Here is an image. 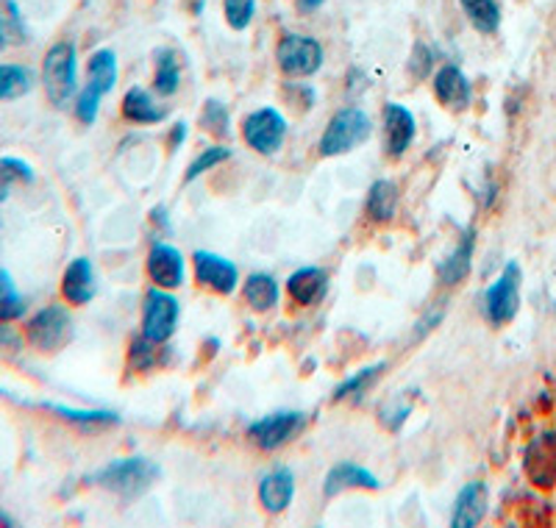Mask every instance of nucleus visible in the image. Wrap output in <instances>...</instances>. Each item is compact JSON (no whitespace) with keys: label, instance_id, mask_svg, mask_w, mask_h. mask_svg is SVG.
<instances>
[{"label":"nucleus","instance_id":"1","mask_svg":"<svg viewBox=\"0 0 556 528\" xmlns=\"http://www.w3.org/2000/svg\"><path fill=\"white\" fill-rule=\"evenodd\" d=\"M42 84L48 101L67 109L78 98V53L73 42H56L42 59Z\"/></svg>","mask_w":556,"mask_h":528},{"label":"nucleus","instance_id":"2","mask_svg":"<svg viewBox=\"0 0 556 528\" xmlns=\"http://www.w3.org/2000/svg\"><path fill=\"white\" fill-rule=\"evenodd\" d=\"M159 467L153 462L142 460V456H128V460H117L112 465L101 467L98 473L87 478L89 485H98L109 492H117V495L126 498H139L146 495L159 478Z\"/></svg>","mask_w":556,"mask_h":528},{"label":"nucleus","instance_id":"3","mask_svg":"<svg viewBox=\"0 0 556 528\" xmlns=\"http://www.w3.org/2000/svg\"><path fill=\"white\" fill-rule=\"evenodd\" d=\"M370 134H374V123L362 109H340L323 131L317 151L323 159L342 156V153H351L354 148L365 146Z\"/></svg>","mask_w":556,"mask_h":528},{"label":"nucleus","instance_id":"4","mask_svg":"<svg viewBox=\"0 0 556 528\" xmlns=\"http://www.w3.org/2000/svg\"><path fill=\"white\" fill-rule=\"evenodd\" d=\"M181 320V303L162 287H153L142 303V337H148L156 345H165L176 334Z\"/></svg>","mask_w":556,"mask_h":528},{"label":"nucleus","instance_id":"5","mask_svg":"<svg viewBox=\"0 0 556 528\" xmlns=\"http://www.w3.org/2000/svg\"><path fill=\"white\" fill-rule=\"evenodd\" d=\"M242 139L251 151L262 153V156H276L285 148L287 117L273 106L256 109L242 123Z\"/></svg>","mask_w":556,"mask_h":528},{"label":"nucleus","instance_id":"6","mask_svg":"<svg viewBox=\"0 0 556 528\" xmlns=\"http://www.w3.org/2000/svg\"><path fill=\"white\" fill-rule=\"evenodd\" d=\"M26 337L37 351L53 353L73 337V317L64 306H45L26 323Z\"/></svg>","mask_w":556,"mask_h":528},{"label":"nucleus","instance_id":"7","mask_svg":"<svg viewBox=\"0 0 556 528\" xmlns=\"http://www.w3.org/2000/svg\"><path fill=\"white\" fill-rule=\"evenodd\" d=\"M276 62L287 76H315L323 67V45L304 34H285L276 48Z\"/></svg>","mask_w":556,"mask_h":528},{"label":"nucleus","instance_id":"8","mask_svg":"<svg viewBox=\"0 0 556 528\" xmlns=\"http://www.w3.org/2000/svg\"><path fill=\"white\" fill-rule=\"evenodd\" d=\"M520 306V264L509 262L498 278L490 284V290L484 296V312L486 320L493 326H504L518 315Z\"/></svg>","mask_w":556,"mask_h":528},{"label":"nucleus","instance_id":"9","mask_svg":"<svg viewBox=\"0 0 556 528\" xmlns=\"http://www.w3.org/2000/svg\"><path fill=\"white\" fill-rule=\"evenodd\" d=\"M304 423H306L304 412L281 410V412H273V415H265L262 420L251 423V426H248V437H251L262 451H278V448L287 445L292 437L301 435Z\"/></svg>","mask_w":556,"mask_h":528},{"label":"nucleus","instance_id":"10","mask_svg":"<svg viewBox=\"0 0 556 528\" xmlns=\"http://www.w3.org/2000/svg\"><path fill=\"white\" fill-rule=\"evenodd\" d=\"M192 271L201 287L217 292V296H231L240 284V271L235 262H228L226 256H217L212 251H195L192 253Z\"/></svg>","mask_w":556,"mask_h":528},{"label":"nucleus","instance_id":"11","mask_svg":"<svg viewBox=\"0 0 556 528\" xmlns=\"http://www.w3.org/2000/svg\"><path fill=\"white\" fill-rule=\"evenodd\" d=\"M148 276L162 290H178L184 287V276H187V264H184V253L173 248L170 242H156L148 253Z\"/></svg>","mask_w":556,"mask_h":528},{"label":"nucleus","instance_id":"12","mask_svg":"<svg viewBox=\"0 0 556 528\" xmlns=\"http://www.w3.org/2000/svg\"><path fill=\"white\" fill-rule=\"evenodd\" d=\"M417 137V120L404 103H384V148L392 159L404 156Z\"/></svg>","mask_w":556,"mask_h":528},{"label":"nucleus","instance_id":"13","mask_svg":"<svg viewBox=\"0 0 556 528\" xmlns=\"http://www.w3.org/2000/svg\"><path fill=\"white\" fill-rule=\"evenodd\" d=\"M434 95L437 101L451 109V112H465L470 106V98H473L468 76L456 64H445V67L437 70Z\"/></svg>","mask_w":556,"mask_h":528},{"label":"nucleus","instance_id":"14","mask_svg":"<svg viewBox=\"0 0 556 528\" xmlns=\"http://www.w3.org/2000/svg\"><path fill=\"white\" fill-rule=\"evenodd\" d=\"M62 296L70 306H87L96 298V271L87 256H78L67 264L62 276Z\"/></svg>","mask_w":556,"mask_h":528},{"label":"nucleus","instance_id":"15","mask_svg":"<svg viewBox=\"0 0 556 528\" xmlns=\"http://www.w3.org/2000/svg\"><path fill=\"white\" fill-rule=\"evenodd\" d=\"M292 498H295V473L290 467H276L260 481V503L270 515L290 510Z\"/></svg>","mask_w":556,"mask_h":528},{"label":"nucleus","instance_id":"16","mask_svg":"<svg viewBox=\"0 0 556 528\" xmlns=\"http://www.w3.org/2000/svg\"><path fill=\"white\" fill-rule=\"evenodd\" d=\"M287 292L298 306H315L329 292V273L323 267H301L287 278Z\"/></svg>","mask_w":556,"mask_h":528},{"label":"nucleus","instance_id":"17","mask_svg":"<svg viewBox=\"0 0 556 528\" xmlns=\"http://www.w3.org/2000/svg\"><path fill=\"white\" fill-rule=\"evenodd\" d=\"M381 481L374 476V473L367 470V467L354 465V462H340L329 470L326 476V485H323V492L329 498L340 495L345 490H379Z\"/></svg>","mask_w":556,"mask_h":528},{"label":"nucleus","instance_id":"18","mask_svg":"<svg viewBox=\"0 0 556 528\" xmlns=\"http://www.w3.org/2000/svg\"><path fill=\"white\" fill-rule=\"evenodd\" d=\"M486 485L484 481H470L459 490L451 512V526L454 528H473L479 526L486 512Z\"/></svg>","mask_w":556,"mask_h":528},{"label":"nucleus","instance_id":"19","mask_svg":"<svg viewBox=\"0 0 556 528\" xmlns=\"http://www.w3.org/2000/svg\"><path fill=\"white\" fill-rule=\"evenodd\" d=\"M473 246L476 234L468 228V231L462 234L459 242H456L454 251L448 253V259L440 264V284H443V287H456V284H462L468 278L470 264H473Z\"/></svg>","mask_w":556,"mask_h":528},{"label":"nucleus","instance_id":"20","mask_svg":"<svg viewBox=\"0 0 556 528\" xmlns=\"http://www.w3.org/2000/svg\"><path fill=\"white\" fill-rule=\"evenodd\" d=\"M526 470L538 485L548 487L556 481V437L545 435L540 437L534 445L526 453Z\"/></svg>","mask_w":556,"mask_h":528},{"label":"nucleus","instance_id":"21","mask_svg":"<svg viewBox=\"0 0 556 528\" xmlns=\"http://www.w3.org/2000/svg\"><path fill=\"white\" fill-rule=\"evenodd\" d=\"M123 117L137 126H156L165 120V109H159L153 95L142 87H131L123 98Z\"/></svg>","mask_w":556,"mask_h":528},{"label":"nucleus","instance_id":"22","mask_svg":"<svg viewBox=\"0 0 556 528\" xmlns=\"http://www.w3.org/2000/svg\"><path fill=\"white\" fill-rule=\"evenodd\" d=\"M395 209H399V187H395V181H390V178L374 181L365 201L367 217L374 223H390L395 217Z\"/></svg>","mask_w":556,"mask_h":528},{"label":"nucleus","instance_id":"23","mask_svg":"<svg viewBox=\"0 0 556 528\" xmlns=\"http://www.w3.org/2000/svg\"><path fill=\"white\" fill-rule=\"evenodd\" d=\"M114 84H117V56H114V51L103 48V51L92 53V59H89L87 87L101 95H109Z\"/></svg>","mask_w":556,"mask_h":528},{"label":"nucleus","instance_id":"24","mask_svg":"<svg viewBox=\"0 0 556 528\" xmlns=\"http://www.w3.org/2000/svg\"><path fill=\"white\" fill-rule=\"evenodd\" d=\"M245 301L253 312H270L278 303V281L270 273H251L245 278Z\"/></svg>","mask_w":556,"mask_h":528},{"label":"nucleus","instance_id":"25","mask_svg":"<svg viewBox=\"0 0 556 528\" xmlns=\"http://www.w3.org/2000/svg\"><path fill=\"white\" fill-rule=\"evenodd\" d=\"M34 76L23 64H0V103L17 101L31 92Z\"/></svg>","mask_w":556,"mask_h":528},{"label":"nucleus","instance_id":"26","mask_svg":"<svg viewBox=\"0 0 556 528\" xmlns=\"http://www.w3.org/2000/svg\"><path fill=\"white\" fill-rule=\"evenodd\" d=\"M37 178L31 164L17 156H0V203L7 201L20 184H31Z\"/></svg>","mask_w":556,"mask_h":528},{"label":"nucleus","instance_id":"27","mask_svg":"<svg viewBox=\"0 0 556 528\" xmlns=\"http://www.w3.org/2000/svg\"><path fill=\"white\" fill-rule=\"evenodd\" d=\"M26 315V298L7 267H0V323H14Z\"/></svg>","mask_w":556,"mask_h":528},{"label":"nucleus","instance_id":"28","mask_svg":"<svg viewBox=\"0 0 556 528\" xmlns=\"http://www.w3.org/2000/svg\"><path fill=\"white\" fill-rule=\"evenodd\" d=\"M462 12L468 14L476 32L495 34L501 26V7L498 0H459Z\"/></svg>","mask_w":556,"mask_h":528},{"label":"nucleus","instance_id":"29","mask_svg":"<svg viewBox=\"0 0 556 528\" xmlns=\"http://www.w3.org/2000/svg\"><path fill=\"white\" fill-rule=\"evenodd\" d=\"M153 87H156L159 95H165V98L176 95L178 87H181V64H178V56L170 48L156 53V78H153Z\"/></svg>","mask_w":556,"mask_h":528},{"label":"nucleus","instance_id":"30","mask_svg":"<svg viewBox=\"0 0 556 528\" xmlns=\"http://www.w3.org/2000/svg\"><path fill=\"white\" fill-rule=\"evenodd\" d=\"M48 410H51L53 415L64 417L67 423H73V426L81 428H101L121 420V417L109 410H73V406H62V403H48Z\"/></svg>","mask_w":556,"mask_h":528},{"label":"nucleus","instance_id":"31","mask_svg":"<svg viewBox=\"0 0 556 528\" xmlns=\"http://www.w3.org/2000/svg\"><path fill=\"white\" fill-rule=\"evenodd\" d=\"M384 367H387L384 362H379V365L362 367L359 373H354V376L345 378V381H342L340 387H337L334 398H337V401H348V398H359L362 392H365L367 387H370V384L376 381V378H379V373H384Z\"/></svg>","mask_w":556,"mask_h":528},{"label":"nucleus","instance_id":"32","mask_svg":"<svg viewBox=\"0 0 556 528\" xmlns=\"http://www.w3.org/2000/svg\"><path fill=\"white\" fill-rule=\"evenodd\" d=\"M201 126L206 128L208 134H215L217 139L228 137V128H231V114H228V106L217 98H208L203 103V112H201Z\"/></svg>","mask_w":556,"mask_h":528},{"label":"nucleus","instance_id":"33","mask_svg":"<svg viewBox=\"0 0 556 528\" xmlns=\"http://www.w3.org/2000/svg\"><path fill=\"white\" fill-rule=\"evenodd\" d=\"M226 159H231V148L226 146H215V148H206V151L201 153V156L195 159V162L190 164V171H187V176H184V181L192 184L198 176H203V173L215 171L217 164H223Z\"/></svg>","mask_w":556,"mask_h":528},{"label":"nucleus","instance_id":"34","mask_svg":"<svg viewBox=\"0 0 556 528\" xmlns=\"http://www.w3.org/2000/svg\"><path fill=\"white\" fill-rule=\"evenodd\" d=\"M223 12H226L228 26L235 32H245L251 26L253 14H256V0H226Z\"/></svg>","mask_w":556,"mask_h":528},{"label":"nucleus","instance_id":"35","mask_svg":"<svg viewBox=\"0 0 556 528\" xmlns=\"http://www.w3.org/2000/svg\"><path fill=\"white\" fill-rule=\"evenodd\" d=\"M20 37H23V17L14 7V0H7V7H0V48Z\"/></svg>","mask_w":556,"mask_h":528},{"label":"nucleus","instance_id":"36","mask_svg":"<svg viewBox=\"0 0 556 528\" xmlns=\"http://www.w3.org/2000/svg\"><path fill=\"white\" fill-rule=\"evenodd\" d=\"M103 95L96 92V89L84 87L76 98V117L81 120L84 126H92L98 120V112H101Z\"/></svg>","mask_w":556,"mask_h":528},{"label":"nucleus","instance_id":"37","mask_svg":"<svg viewBox=\"0 0 556 528\" xmlns=\"http://www.w3.org/2000/svg\"><path fill=\"white\" fill-rule=\"evenodd\" d=\"M153 348H156V342H151L148 337L139 334L137 340L131 342V365L139 367V370H148V367L153 365V359H156V351H153Z\"/></svg>","mask_w":556,"mask_h":528},{"label":"nucleus","instance_id":"38","mask_svg":"<svg viewBox=\"0 0 556 528\" xmlns=\"http://www.w3.org/2000/svg\"><path fill=\"white\" fill-rule=\"evenodd\" d=\"M431 64H434V53H431L424 42H417L415 51H412V59H409L412 73H415L417 78H426L431 73Z\"/></svg>","mask_w":556,"mask_h":528},{"label":"nucleus","instance_id":"39","mask_svg":"<svg viewBox=\"0 0 556 528\" xmlns=\"http://www.w3.org/2000/svg\"><path fill=\"white\" fill-rule=\"evenodd\" d=\"M187 131H190V128H187V123H184V120L173 123V128H170V151H178V148H181V142H184V139H187Z\"/></svg>","mask_w":556,"mask_h":528},{"label":"nucleus","instance_id":"40","mask_svg":"<svg viewBox=\"0 0 556 528\" xmlns=\"http://www.w3.org/2000/svg\"><path fill=\"white\" fill-rule=\"evenodd\" d=\"M326 0H298V7H301V12H315V9H320Z\"/></svg>","mask_w":556,"mask_h":528}]
</instances>
